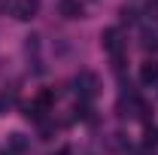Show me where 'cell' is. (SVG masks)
<instances>
[{"instance_id": "cell-12", "label": "cell", "mask_w": 158, "mask_h": 155, "mask_svg": "<svg viewBox=\"0 0 158 155\" xmlns=\"http://www.w3.org/2000/svg\"><path fill=\"white\" fill-rule=\"evenodd\" d=\"M155 3H158V0H155Z\"/></svg>"}, {"instance_id": "cell-2", "label": "cell", "mask_w": 158, "mask_h": 155, "mask_svg": "<svg viewBox=\"0 0 158 155\" xmlns=\"http://www.w3.org/2000/svg\"><path fill=\"white\" fill-rule=\"evenodd\" d=\"M100 43H103V49H106L113 58H122V52H125V43H122L118 27H106V31L100 34Z\"/></svg>"}, {"instance_id": "cell-7", "label": "cell", "mask_w": 158, "mask_h": 155, "mask_svg": "<svg viewBox=\"0 0 158 155\" xmlns=\"http://www.w3.org/2000/svg\"><path fill=\"white\" fill-rule=\"evenodd\" d=\"M143 49H152V52H158V21L149 27L146 24V31H143Z\"/></svg>"}, {"instance_id": "cell-11", "label": "cell", "mask_w": 158, "mask_h": 155, "mask_svg": "<svg viewBox=\"0 0 158 155\" xmlns=\"http://www.w3.org/2000/svg\"><path fill=\"white\" fill-rule=\"evenodd\" d=\"M122 21H137V12L125 6V9H122Z\"/></svg>"}, {"instance_id": "cell-9", "label": "cell", "mask_w": 158, "mask_h": 155, "mask_svg": "<svg viewBox=\"0 0 158 155\" xmlns=\"http://www.w3.org/2000/svg\"><path fill=\"white\" fill-rule=\"evenodd\" d=\"M73 119L88 122V119H91V107H88V103H76V107H73Z\"/></svg>"}, {"instance_id": "cell-1", "label": "cell", "mask_w": 158, "mask_h": 155, "mask_svg": "<svg viewBox=\"0 0 158 155\" xmlns=\"http://www.w3.org/2000/svg\"><path fill=\"white\" fill-rule=\"evenodd\" d=\"M73 85H76V91H79L82 100H91V97L100 91V79H98V73H91V70H82V73L73 79Z\"/></svg>"}, {"instance_id": "cell-10", "label": "cell", "mask_w": 158, "mask_h": 155, "mask_svg": "<svg viewBox=\"0 0 158 155\" xmlns=\"http://www.w3.org/2000/svg\"><path fill=\"white\" fill-rule=\"evenodd\" d=\"M143 143H146V146H155V143H158V128H149L146 137H143Z\"/></svg>"}, {"instance_id": "cell-6", "label": "cell", "mask_w": 158, "mask_h": 155, "mask_svg": "<svg viewBox=\"0 0 158 155\" xmlns=\"http://www.w3.org/2000/svg\"><path fill=\"white\" fill-rule=\"evenodd\" d=\"M82 3L79 0H61V15H67V19H82Z\"/></svg>"}, {"instance_id": "cell-8", "label": "cell", "mask_w": 158, "mask_h": 155, "mask_svg": "<svg viewBox=\"0 0 158 155\" xmlns=\"http://www.w3.org/2000/svg\"><path fill=\"white\" fill-rule=\"evenodd\" d=\"M21 110H24V119H31V122H43V113H46L40 103H24Z\"/></svg>"}, {"instance_id": "cell-3", "label": "cell", "mask_w": 158, "mask_h": 155, "mask_svg": "<svg viewBox=\"0 0 158 155\" xmlns=\"http://www.w3.org/2000/svg\"><path fill=\"white\" fill-rule=\"evenodd\" d=\"M37 9H40L37 0H15V6H12V15H15L19 21H31L34 15H37Z\"/></svg>"}, {"instance_id": "cell-5", "label": "cell", "mask_w": 158, "mask_h": 155, "mask_svg": "<svg viewBox=\"0 0 158 155\" xmlns=\"http://www.w3.org/2000/svg\"><path fill=\"white\" fill-rule=\"evenodd\" d=\"M140 79L149 85V82H158V61H143V67H140Z\"/></svg>"}, {"instance_id": "cell-13", "label": "cell", "mask_w": 158, "mask_h": 155, "mask_svg": "<svg viewBox=\"0 0 158 155\" xmlns=\"http://www.w3.org/2000/svg\"><path fill=\"white\" fill-rule=\"evenodd\" d=\"M3 155H6V152H3Z\"/></svg>"}, {"instance_id": "cell-4", "label": "cell", "mask_w": 158, "mask_h": 155, "mask_svg": "<svg viewBox=\"0 0 158 155\" xmlns=\"http://www.w3.org/2000/svg\"><path fill=\"white\" fill-rule=\"evenodd\" d=\"M27 146H31V143H27V137L19 134V131L6 137V155H24V152H27Z\"/></svg>"}]
</instances>
